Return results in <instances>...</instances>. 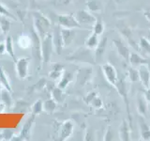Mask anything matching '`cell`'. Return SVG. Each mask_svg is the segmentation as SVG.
Segmentation results:
<instances>
[{
  "mask_svg": "<svg viewBox=\"0 0 150 141\" xmlns=\"http://www.w3.org/2000/svg\"><path fill=\"white\" fill-rule=\"evenodd\" d=\"M33 20H34V28L37 33L40 37V39L44 38L51 28V22L43 13L39 11H35L32 12Z\"/></svg>",
  "mask_w": 150,
  "mask_h": 141,
  "instance_id": "6da1fadb",
  "label": "cell"
},
{
  "mask_svg": "<svg viewBox=\"0 0 150 141\" xmlns=\"http://www.w3.org/2000/svg\"><path fill=\"white\" fill-rule=\"evenodd\" d=\"M101 70L108 83L114 87L117 79H118V73H117V70L115 68V66L109 62H106L101 65Z\"/></svg>",
  "mask_w": 150,
  "mask_h": 141,
  "instance_id": "8992f818",
  "label": "cell"
},
{
  "mask_svg": "<svg viewBox=\"0 0 150 141\" xmlns=\"http://www.w3.org/2000/svg\"><path fill=\"white\" fill-rule=\"evenodd\" d=\"M29 58H23L16 60V70L18 76L20 79L23 80L28 75V65H29Z\"/></svg>",
  "mask_w": 150,
  "mask_h": 141,
  "instance_id": "30bf717a",
  "label": "cell"
},
{
  "mask_svg": "<svg viewBox=\"0 0 150 141\" xmlns=\"http://www.w3.org/2000/svg\"><path fill=\"white\" fill-rule=\"evenodd\" d=\"M143 95H144V97L145 100H146V102L150 105V87L145 88V90H144V92Z\"/></svg>",
  "mask_w": 150,
  "mask_h": 141,
  "instance_id": "b9f144b4",
  "label": "cell"
},
{
  "mask_svg": "<svg viewBox=\"0 0 150 141\" xmlns=\"http://www.w3.org/2000/svg\"><path fill=\"white\" fill-rule=\"evenodd\" d=\"M98 95V94L95 92V91H91V92H89L87 95L84 97V102L86 103V105H89V103H91V101L93 100L94 98H95L96 96Z\"/></svg>",
  "mask_w": 150,
  "mask_h": 141,
  "instance_id": "ab89813d",
  "label": "cell"
},
{
  "mask_svg": "<svg viewBox=\"0 0 150 141\" xmlns=\"http://www.w3.org/2000/svg\"><path fill=\"white\" fill-rule=\"evenodd\" d=\"M115 89L118 92V94L120 95V97L123 99V101L126 105V107H127V111H128V114H129V122L130 124L131 122V116H130V111H129V97H128V85H127V82L125 78H119L117 79L116 83L115 84Z\"/></svg>",
  "mask_w": 150,
  "mask_h": 141,
  "instance_id": "277c9868",
  "label": "cell"
},
{
  "mask_svg": "<svg viewBox=\"0 0 150 141\" xmlns=\"http://www.w3.org/2000/svg\"><path fill=\"white\" fill-rule=\"evenodd\" d=\"M51 95H52V98H53L57 103H62L65 101L66 95H65V93L63 92V89L58 88L57 86L54 87V88L52 90Z\"/></svg>",
  "mask_w": 150,
  "mask_h": 141,
  "instance_id": "d4e9b609",
  "label": "cell"
},
{
  "mask_svg": "<svg viewBox=\"0 0 150 141\" xmlns=\"http://www.w3.org/2000/svg\"><path fill=\"white\" fill-rule=\"evenodd\" d=\"M0 89H1V84H0Z\"/></svg>",
  "mask_w": 150,
  "mask_h": 141,
  "instance_id": "7dc6e473",
  "label": "cell"
},
{
  "mask_svg": "<svg viewBox=\"0 0 150 141\" xmlns=\"http://www.w3.org/2000/svg\"><path fill=\"white\" fill-rule=\"evenodd\" d=\"M73 79H74V75H73L72 73L64 72L63 74H62V76H61V78L59 79L57 87L60 88H62V89H65L70 83L73 81Z\"/></svg>",
  "mask_w": 150,
  "mask_h": 141,
  "instance_id": "7402d4cb",
  "label": "cell"
},
{
  "mask_svg": "<svg viewBox=\"0 0 150 141\" xmlns=\"http://www.w3.org/2000/svg\"><path fill=\"white\" fill-rule=\"evenodd\" d=\"M35 115H32L26 120V121L23 124L21 133L19 134L17 136H14L15 138H12V140H29L30 139V132L32 129V126L34 124L35 121Z\"/></svg>",
  "mask_w": 150,
  "mask_h": 141,
  "instance_id": "ba28073f",
  "label": "cell"
},
{
  "mask_svg": "<svg viewBox=\"0 0 150 141\" xmlns=\"http://www.w3.org/2000/svg\"><path fill=\"white\" fill-rule=\"evenodd\" d=\"M72 58H69V59H77L80 61H90L91 58H90V52H89V49L86 48V49H79L77 52H75L73 55H71Z\"/></svg>",
  "mask_w": 150,
  "mask_h": 141,
  "instance_id": "44dd1931",
  "label": "cell"
},
{
  "mask_svg": "<svg viewBox=\"0 0 150 141\" xmlns=\"http://www.w3.org/2000/svg\"><path fill=\"white\" fill-rule=\"evenodd\" d=\"M89 105H91L92 107H94L95 109H101L103 107V102L100 99V97H98V95L93 99L91 101V103H89Z\"/></svg>",
  "mask_w": 150,
  "mask_h": 141,
  "instance_id": "74e56055",
  "label": "cell"
},
{
  "mask_svg": "<svg viewBox=\"0 0 150 141\" xmlns=\"http://www.w3.org/2000/svg\"><path fill=\"white\" fill-rule=\"evenodd\" d=\"M138 122H139V132H140L141 139L144 141L150 140V125L145 122L142 116L139 117Z\"/></svg>",
  "mask_w": 150,
  "mask_h": 141,
  "instance_id": "2e32d148",
  "label": "cell"
},
{
  "mask_svg": "<svg viewBox=\"0 0 150 141\" xmlns=\"http://www.w3.org/2000/svg\"><path fill=\"white\" fill-rule=\"evenodd\" d=\"M98 42H100V36L96 35L95 33H92L86 39V42H84V46L89 50H95L97 48Z\"/></svg>",
  "mask_w": 150,
  "mask_h": 141,
  "instance_id": "cb8c5ba5",
  "label": "cell"
},
{
  "mask_svg": "<svg viewBox=\"0 0 150 141\" xmlns=\"http://www.w3.org/2000/svg\"><path fill=\"white\" fill-rule=\"evenodd\" d=\"M11 22L8 17L0 15V26H1L3 33H5V34L8 33L9 29H11Z\"/></svg>",
  "mask_w": 150,
  "mask_h": 141,
  "instance_id": "d6a6232c",
  "label": "cell"
},
{
  "mask_svg": "<svg viewBox=\"0 0 150 141\" xmlns=\"http://www.w3.org/2000/svg\"><path fill=\"white\" fill-rule=\"evenodd\" d=\"M149 87H150V84H149Z\"/></svg>",
  "mask_w": 150,
  "mask_h": 141,
  "instance_id": "c3c4849f",
  "label": "cell"
},
{
  "mask_svg": "<svg viewBox=\"0 0 150 141\" xmlns=\"http://www.w3.org/2000/svg\"><path fill=\"white\" fill-rule=\"evenodd\" d=\"M5 44H6V52L8 55H9L12 58V59L16 62V58H15V52H14V47H13V40L11 36H8L5 41Z\"/></svg>",
  "mask_w": 150,
  "mask_h": 141,
  "instance_id": "83f0119b",
  "label": "cell"
},
{
  "mask_svg": "<svg viewBox=\"0 0 150 141\" xmlns=\"http://www.w3.org/2000/svg\"><path fill=\"white\" fill-rule=\"evenodd\" d=\"M6 52V44L5 42H0V55L4 54Z\"/></svg>",
  "mask_w": 150,
  "mask_h": 141,
  "instance_id": "ee69618b",
  "label": "cell"
},
{
  "mask_svg": "<svg viewBox=\"0 0 150 141\" xmlns=\"http://www.w3.org/2000/svg\"><path fill=\"white\" fill-rule=\"evenodd\" d=\"M31 36L28 35H21L19 36L17 39V43L18 45L23 49H26L31 47Z\"/></svg>",
  "mask_w": 150,
  "mask_h": 141,
  "instance_id": "4316f807",
  "label": "cell"
},
{
  "mask_svg": "<svg viewBox=\"0 0 150 141\" xmlns=\"http://www.w3.org/2000/svg\"><path fill=\"white\" fill-rule=\"evenodd\" d=\"M114 44L115 46L116 51H117V53H118V55L124 60L129 61L130 52H129L128 47H127V45L121 40H115L114 41Z\"/></svg>",
  "mask_w": 150,
  "mask_h": 141,
  "instance_id": "e0dca14e",
  "label": "cell"
},
{
  "mask_svg": "<svg viewBox=\"0 0 150 141\" xmlns=\"http://www.w3.org/2000/svg\"><path fill=\"white\" fill-rule=\"evenodd\" d=\"M87 8L89 11L100 12L101 9V5L98 0H87Z\"/></svg>",
  "mask_w": 150,
  "mask_h": 141,
  "instance_id": "e575fe53",
  "label": "cell"
},
{
  "mask_svg": "<svg viewBox=\"0 0 150 141\" xmlns=\"http://www.w3.org/2000/svg\"><path fill=\"white\" fill-rule=\"evenodd\" d=\"M140 82L144 88H148L150 84V70L147 65H141L138 67Z\"/></svg>",
  "mask_w": 150,
  "mask_h": 141,
  "instance_id": "9a60e30c",
  "label": "cell"
},
{
  "mask_svg": "<svg viewBox=\"0 0 150 141\" xmlns=\"http://www.w3.org/2000/svg\"><path fill=\"white\" fill-rule=\"evenodd\" d=\"M92 31L98 36H101L103 34V32H104V24H103L101 19L100 18L96 19V22L93 24Z\"/></svg>",
  "mask_w": 150,
  "mask_h": 141,
  "instance_id": "4dcf8cb0",
  "label": "cell"
},
{
  "mask_svg": "<svg viewBox=\"0 0 150 141\" xmlns=\"http://www.w3.org/2000/svg\"><path fill=\"white\" fill-rule=\"evenodd\" d=\"M0 15L2 16H6V17H8V18H11L13 20H15V16L13 15V14L8 11V9L3 6V5L0 3Z\"/></svg>",
  "mask_w": 150,
  "mask_h": 141,
  "instance_id": "f35d334b",
  "label": "cell"
},
{
  "mask_svg": "<svg viewBox=\"0 0 150 141\" xmlns=\"http://www.w3.org/2000/svg\"><path fill=\"white\" fill-rule=\"evenodd\" d=\"M7 106H6V105L2 102L1 103H0V113H2V112H4V110H5V108H6Z\"/></svg>",
  "mask_w": 150,
  "mask_h": 141,
  "instance_id": "f6af8a7d",
  "label": "cell"
},
{
  "mask_svg": "<svg viewBox=\"0 0 150 141\" xmlns=\"http://www.w3.org/2000/svg\"><path fill=\"white\" fill-rule=\"evenodd\" d=\"M119 139L123 141L130 140V126L129 122H128L126 120L122 121L119 127Z\"/></svg>",
  "mask_w": 150,
  "mask_h": 141,
  "instance_id": "d6986e66",
  "label": "cell"
},
{
  "mask_svg": "<svg viewBox=\"0 0 150 141\" xmlns=\"http://www.w3.org/2000/svg\"><path fill=\"white\" fill-rule=\"evenodd\" d=\"M3 33V31H2V29H1V26H0V35H1Z\"/></svg>",
  "mask_w": 150,
  "mask_h": 141,
  "instance_id": "bcb514c9",
  "label": "cell"
},
{
  "mask_svg": "<svg viewBox=\"0 0 150 141\" xmlns=\"http://www.w3.org/2000/svg\"><path fill=\"white\" fill-rule=\"evenodd\" d=\"M53 42H54V46L55 48L56 53L58 55L62 52V49L64 48L63 46V41H62V36H61V26L58 25L56 26L54 30H53Z\"/></svg>",
  "mask_w": 150,
  "mask_h": 141,
  "instance_id": "7c38bea8",
  "label": "cell"
},
{
  "mask_svg": "<svg viewBox=\"0 0 150 141\" xmlns=\"http://www.w3.org/2000/svg\"><path fill=\"white\" fill-rule=\"evenodd\" d=\"M103 139L104 140H112L114 139V134H112V131L111 130V126H108L105 135H104V138Z\"/></svg>",
  "mask_w": 150,
  "mask_h": 141,
  "instance_id": "60d3db41",
  "label": "cell"
},
{
  "mask_svg": "<svg viewBox=\"0 0 150 141\" xmlns=\"http://www.w3.org/2000/svg\"><path fill=\"white\" fill-rule=\"evenodd\" d=\"M74 16L81 26H83V25L93 26V24L96 22V19H97L90 11H83V9L78 11L74 14Z\"/></svg>",
  "mask_w": 150,
  "mask_h": 141,
  "instance_id": "9c48e42d",
  "label": "cell"
},
{
  "mask_svg": "<svg viewBox=\"0 0 150 141\" xmlns=\"http://www.w3.org/2000/svg\"><path fill=\"white\" fill-rule=\"evenodd\" d=\"M129 62L132 67L138 68L141 65H148L150 62V59H147L145 58H143L142 56L135 53V52H130Z\"/></svg>",
  "mask_w": 150,
  "mask_h": 141,
  "instance_id": "5bb4252c",
  "label": "cell"
},
{
  "mask_svg": "<svg viewBox=\"0 0 150 141\" xmlns=\"http://www.w3.org/2000/svg\"><path fill=\"white\" fill-rule=\"evenodd\" d=\"M139 47L145 54L150 55V40L146 38H141L139 40Z\"/></svg>",
  "mask_w": 150,
  "mask_h": 141,
  "instance_id": "d590c367",
  "label": "cell"
},
{
  "mask_svg": "<svg viewBox=\"0 0 150 141\" xmlns=\"http://www.w3.org/2000/svg\"><path fill=\"white\" fill-rule=\"evenodd\" d=\"M149 40H150V39H149Z\"/></svg>",
  "mask_w": 150,
  "mask_h": 141,
  "instance_id": "681fc988",
  "label": "cell"
},
{
  "mask_svg": "<svg viewBox=\"0 0 150 141\" xmlns=\"http://www.w3.org/2000/svg\"><path fill=\"white\" fill-rule=\"evenodd\" d=\"M56 106H57V103H56L53 98L48 99V100L43 102V111L49 113V114L55 111Z\"/></svg>",
  "mask_w": 150,
  "mask_h": 141,
  "instance_id": "f546056e",
  "label": "cell"
},
{
  "mask_svg": "<svg viewBox=\"0 0 150 141\" xmlns=\"http://www.w3.org/2000/svg\"><path fill=\"white\" fill-rule=\"evenodd\" d=\"M106 46H107V37L102 38L101 40H100V42L97 46V48L95 49V56H94V59L95 61H98L102 58L103 55L105 53L106 50Z\"/></svg>",
  "mask_w": 150,
  "mask_h": 141,
  "instance_id": "ffe728a7",
  "label": "cell"
},
{
  "mask_svg": "<svg viewBox=\"0 0 150 141\" xmlns=\"http://www.w3.org/2000/svg\"><path fill=\"white\" fill-rule=\"evenodd\" d=\"M46 83H47V80L45 78H40L39 81H38L34 85V87H33V90H35V91L44 90L45 86H46Z\"/></svg>",
  "mask_w": 150,
  "mask_h": 141,
  "instance_id": "8d00e7d4",
  "label": "cell"
},
{
  "mask_svg": "<svg viewBox=\"0 0 150 141\" xmlns=\"http://www.w3.org/2000/svg\"><path fill=\"white\" fill-rule=\"evenodd\" d=\"M128 78L130 82L135 83L140 81V76H139V70L138 68L136 69L135 67H131L128 70Z\"/></svg>",
  "mask_w": 150,
  "mask_h": 141,
  "instance_id": "1f68e13d",
  "label": "cell"
},
{
  "mask_svg": "<svg viewBox=\"0 0 150 141\" xmlns=\"http://www.w3.org/2000/svg\"><path fill=\"white\" fill-rule=\"evenodd\" d=\"M43 111V102L41 100L36 101L33 105H31V114L32 115H39Z\"/></svg>",
  "mask_w": 150,
  "mask_h": 141,
  "instance_id": "836d02e7",
  "label": "cell"
},
{
  "mask_svg": "<svg viewBox=\"0 0 150 141\" xmlns=\"http://www.w3.org/2000/svg\"><path fill=\"white\" fill-rule=\"evenodd\" d=\"M1 100L5 105H6L7 107H8V108L12 107L13 100H12V97L11 95V91L8 90V89L5 88H3L1 89Z\"/></svg>",
  "mask_w": 150,
  "mask_h": 141,
  "instance_id": "484cf974",
  "label": "cell"
},
{
  "mask_svg": "<svg viewBox=\"0 0 150 141\" xmlns=\"http://www.w3.org/2000/svg\"><path fill=\"white\" fill-rule=\"evenodd\" d=\"M31 49H32V55L33 58L38 63L42 62V56H41V39L37 33L34 27L32 28L31 32Z\"/></svg>",
  "mask_w": 150,
  "mask_h": 141,
  "instance_id": "3957f363",
  "label": "cell"
},
{
  "mask_svg": "<svg viewBox=\"0 0 150 141\" xmlns=\"http://www.w3.org/2000/svg\"><path fill=\"white\" fill-rule=\"evenodd\" d=\"M61 36H62L63 46L68 47L73 41L75 36H76V30L75 28L61 27Z\"/></svg>",
  "mask_w": 150,
  "mask_h": 141,
  "instance_id": "4fadbf2b",
  "label": "cell"
},
{
  "mask_svg": "<svg viewBox=\"0 0 150 141\" xmlns=\"http://www.w3.org/2000/svg\"><path fill=\"white\" fill-rule=\"evenodd\" d=\"M73 122L71 120H65L59 125V139L66 140L68 139L73 133Z\"/></svg>",
  "mask_w": 150,
  "mask_h": 141,
  "instance_id": "8fae6325",
  "label": "cell"
},
{
  "mask_svg": "<svg viewBox=\"0 0 150 141\" xmlns=\"http://www.w3.org/2000/svg\"><path fill=\"white\" fill-rule=\"evenodd\" d=\"M54 42H53V34L52 32H48L44 38L41 39V56H42V62L43 64H48L52 56L54 53Z\"/></svg>",
  "mask_w": 150,
  "mask_h": 141,
  "instance_id": "7a4b0ae2",
  "label": "cell"
},
{
  "mask_svg": "<svg viewBox=\"0 0 150 141\" xmlns=\"http://www.w3.org/2000/svg\"><path fill=\"white\" fill-rule=\"evenodd\" d=\"M58 24L65 28H80L82 26L78 23L74 14H60L58 15Z\"/></svg>",
  "mask_w": 150,
  "mask_h": 141,
  "instance_id": "52a82bcc",
  "label": "cell"
},
{
  "mask_svg": "<svg viewBox=\"0 0 150 141\" xmlns=\"http://www.w3.org/2000/svg\"><path fill=\"white\" fill-rule=\"evenodd\" d=\"M76 84L79 87H83L92 80L93 77V69L89 66H83L79 68L76 73Z\"/></svg>",
  "mask_w": 150,
  "mask_h": 141,
  "instance_id": "5b68a950",
  "label": "cell"
},
{
  "mask_svg": "<svg viewBox=\"0 0 150 141\" xmlns=\"http://www.w3.org/2000/svg\"><path fill=\"white\" fill-rule=\"evenodd\" d=\"M64 72H65L64 66L58 63H55L53 65V70L49 73V77L53 80H58L61 78Z\"/></svg>",
  "mask_w": 150,
  "mask_h": 141,
  "instance_id": "603a6c76",
  "label": "cell"
},
{
  "mask_svg": "<svg viewBox=\"0 0 150 141\" xmlns=\"http://www.w3.org/2000/svg\"><path fill=\"white\" fill-rule=\"evenodd\" d=\"M148 105L149 103L144 99L143 94H139L137 96V103H136V105H137V111L140 116L146 117L147 111H148Z\"/></svg>",
  "mask_w": 150,
  "mask_h": 141,
  "instance_id": "ac0fdd59",
  "label": "cell"
},
{
  "mask_svg": "<svg viewBox=\"0 0 150 141\" xmlns=\"http://www.w3.org/2000/svg\"><path fill=\"white\" fill-rule=\"evenodd\" d=\"M0 84H1V86H3V88H7L8 90L12 92V88H11V84H9L8 75L6 73H5V70H3L1 66H0Z\"/></svg>",
  "mask_w": 150,
  "mask_h": 141,
  "instance_id": "f1b7e54d",
  "label": "cell"
},
{
  "mask_svg": "<svg viewBox=\"0 0 150 141\" xmlns=\"http://www.w3.org/2000/svg\"><path fill=\"white\" fill-rule=\"evenodd\" d=\"M144 15L145 17V19L150 22V7L146 8V9H144Z\"/></svg>",
  "mask_w": 150,
  "mask_h": 141,
  "instance_id": "7bdbcfd3",
  "label": "cell"
}]
</instances>
